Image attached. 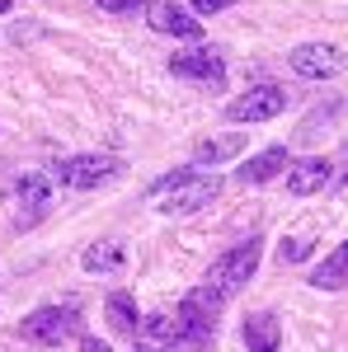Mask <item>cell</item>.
Returning <instances> with one entry per match:
<instances>
[{
    "label": "cell",
    "mask_w": 348,
    "mask_h": 352,
    "mask_svg": "<svg viewBox=\"0 0 348 352\" xmlns=\"http://www.w3.org/2000/svg\"><path fill=\"white\" fill-rule=\"evenodd\" d=\"M216 192H221V179H216V174H193V169H188L184 179L165 192L161 212H165V217H188V212H203L207 202H216Z\"/></svg>",
    "instance_id": "obj_4"
},
{
    "label": "cell",
    "mask_w": 348,
    "mask_h": 352,
    "mask_svg": "<svg viewBox=\"0 0 348 352\" xmlns=\"http://www.w3.org/2000/svg\"><path fill=\"white\" fill-rule=\"evenodd\" d=\"M259 258H264V240L249 235V240H240L236 249H226L221 258H212V268H207V282H203V287H212L221 300H231L245 282L259 272Z\"/></svg>",
    "instance_id": "obj_1"
},
{
    "label": "cell",
    "mask_w": 348,
    "mask_h": 352,
    "mask_svg": "<svg viewBox=\"0 0 348 352\" xmlns=\"http://www.w3.org/2000/svg\"><path fill=\"white\" fill-rule=\"evenodd\" d=\"M329 179H334V164L325 160V155H306V160H292V169H287V192L292 197H311Z\"/></svg>",
    "instance_id": "obj_9"
},
{
    "label": "cell",
    "mask_w": 348,
    "mask_h": 352,
    "mask_svg": "<svg viewBox=\"0 0 348 352\" xmlns=\"http://www.w3.org/2000/svg\"><path fill=\"white\" fill-rule=\"evenodd\" d=\"M48 207H52V179L24 174L19 179V226H33L38 217H48Z\"/></svg>",
    "instance_id": "obj_11"
},
{
    "label": "cell",
    "mask_w": 348,
    "mask_h": 352,
    "mask_svg": "<svg viewBox=\"0 0 348 352\" xmlns=\"http://www.w3.org/2000/svg\"><path fill=\"white\" fill-rule=\"evenodd\" d=\"M104 310H108L113 333H123V338H141V324H146V320H141V310H136L132 292H108Z\"/></svg>",
    "instance_id": "obj_13"
},
{
    "label": "cell",
    "mask_w": 348,
    "mask_h": 352,
    "mask_svg": "<svg viewBox=\"0 0 348 352\" xmlns=\"http://www.w3.org/2000/svg\"><path fill=\"white\" fill-rule=\"evenodd\" d=\"M123 164L113 160V155H66V160H57L52 169H48V179L52 184H61V188H99V184H108L113 174H118Z\"/></svg>",
    "instance_id": "obj_3"
},
{
    "label": "cell",
    "mask_w": 348,
    "mask_h": 352,
    "mask_svg": "<svg viewBox=\"0 0 348 352\" xmlns=\"http://www.w3.org/2000/svg\"><path fill=\"white\" fill-rule=\"evenodd\" d=\"M287 169H292V151H287V146H268V151H259L249 164H240V169H236V179L249 188V184H268V179L287 174Z\"/></svg>",
    "instance_id": "obj_10"
},
{
    "label": "cell",
    "mask_w": 348,
    "mask_h": 352,
    "mask_svg": "<svg viewBox=\"0 0 348 352\" xmlns=\"http://www.w3.org/2000/svg\"><path fill=\"white\" fill-rule=\"evenodd\" d=\"M245 348L249 352H278L283 348V320L273 315V310H259V315H249L240 329Z\"/></svg>",
    "instance_id": "obj_12"
},
{
    "label": "cell",
    "mask_w": 348,
    "mask_h": 352,
    "mask_svg": "<svg viewBox=\"0 0 348 352\" xmlns=\"http://www.w3.org/2000/svg\"><path fill=\"white\" fill-rule=\"evenodd\" d=\"M311 249H316V240H283L278 244V258L283 263H301V258H311Z\"/></svg>",
    "instance_id": "obj_17"
},
{
    "label": "cell",
    "mask_w": 348,
    "mask_h": 352,
    "mask_svg": "<svg viewBox=\"0 0 348 352\" xmlns=\"http://www.w3.org/2000/svg\"><path fill=\"white\" fill-rule=\"evenodd\" d=\"M123 263H127V254H123L118 240H99V244H90V249L81 254L85 272H123Z\"/></svg>",
    "instance_id": "obj_16"
},
{
    "label": "cell",
    "mask_w": 348,
    "mask_h": 352,
    "mask_svg": "<svg viewBox=\"0 0 348 352\" xmlns=\"http://www.w3.org/2000/svg\"><path fill=\"white\" fill-rule=\"evenodd\" d=\"M5 10H10V0H0V14H5Z\"/></svg>",
    "instance_id": "obj_21"
},
{
    "label": "cell",
    "mask_w": 348,
    "mask_h": 352,
    "mask_svg": "<svg viewBox=\"0 0 348 352\" xmlns=\"http://www.w3.org/2000/svg\"><path fill=\"white\" fill-rule=\"evenodd\" d=\"M287 66L306 80H334L344 71V52L334 43H301V47L287 52Z\"/></svg>",
    "instance_id": "obj_6"
},
{
    "label": "cell",
    "mask_w": 348,
    "mask_h": 352,
    "mask_svg": "<svg viewBox=\"0 0 348 352\" xmlns=\"http://www.w3.org/2000/svg\"><path fill=\"white\" fill-rule=\"evenodd\" d=\"M245 141H249L245 132L207 136V141H198V151H193V164H226L231 155H240V151H245Z\"/></svg>",
    "instance_id": "obj_15"
},
{
    "label": "cell",
    "mask_w": 348,
    "mask_h": 352,
    "mask_svg": "<svg viewBox=\"0 0 348 352\" xmlns=\"http://www.w3.org/2000/svg\"><path fill=\"white\" fill-rule=\"evenodd\" d=\"M316 292H339V287H348V240L339 244V249H329L325 254V263L311 277H306Z\"/></svg>",
    "instance_id": "obj_14"
},
{
    "label": "cell",
    "mask_w": 348,
    "mask_h": 352,
    "mask_svg": "<svg viewBox=\"0 0 348 352\" xmlns=\"http://www.w3.org/2000/svg\"><path fill=\"white\" fill-rule=\"evenodd\" d=\"M99 5H104V10H113V0H99Z\"/></svg>",
    "instance_id": "obj_22"
},
{
    "label": "cell",
    "mask_w": 348,
    "mask_h": 352,
    "mask_svg": "<svg viewBox=\"0 0 348 352\" xmlns=\"http://www.w3.org/2000/svg\"><path fill=\"white\" fill-rule=\"evenodd\" d=\"M283 109H287V89L283 85H254V89H245L240 99L226 104V118L231 122H268Z\"/></svg>",
    "instance_id": "obj_5"
},
{
    "label": "cell",
    "mask_w": 348,
    "mask_h": 352,
    "mask_svg": "<svg viewBox=\"0 0 348 352\" xmlns=\"http://www.w3.org/2000/svg\"><path fill=\"white\" fill-rule=\"evenodd\" d=\"M146 24L156 28V33H165V38H188V43L203 38V19L188 14L179 0H151L146 5Z\"/></svg>",
    "instance_id": "obj_7"
},
{
    "label": "cell",
    "mask_w": 348,
    "mask_h": 352,
    "mask_svg": "<svg viewBox=\"0 0 348 352\" xmlns=\"http://www.w3.org/2000/svg\"><path fill=\"white\" fill-rule=\"evenodd\" d=\"M170 71H174V76H184V80L212 85V89L226 80V66H221V56H216L212 47H198V52H179V56H170Z\"/></svg>",
    "instance_id": "obj_8"
},
{
    "label": "cell",
    "mask_w": 348,
    "mask_h": 352,
    "mask_svg": "<svg viewBox=\"0 0 348 352\" xmlns=\"http://www.w3.org/2000/svg\"><path fill=\"white\" fill-rule=\"evenodd\" d=\"M136 352H151V348H146V343H141V348H136Z\"/></svg>",
    "instance_id": "obj_23"
},
{
    "label": "cell",
    "mask_w": 348,
    "mask_h": 352,
    "mask_svg": "<svg viewBox=\"0 0 348 352\" xmlns=\"http://www.w3.org/2000/svg\"><path fill=\"white\" fill-rule=\"evenodd\" d=\"M236 0H193V10L198 14H216V10H231Z\"/></svg>",
    "instance_id": "obj_18"
},
{
    "label": "cell",
    "mask_w": 348,
    "mask_h": 352,
    "mask_svg": "<svg viewBox=\"0 0 348 352\" xmlns=\"http://www.w3.org/2000/svg\"><path fill=\"white\" fill-rule=\"evenodd\" d=\"M132 10H141V0H113L108 14H132Z\"/></svg>",
    "instance_id": "obj_19"
},
{
    "label": "cell",
    "mask_w": 348,
    "mask_h": 352,
    "mask_svg": "<svg viewBox=\"0 0 348 352\" xmlns=\"http://www.w3.org/2000/svg\"><path fill=\"white\" fill-rule=\"evenodd\" d=\"M81 352H108V348L99 343V338H81Z\"/></svg>",
    "instance_id": "obj_20"
},
{
    "label": "cell",
    "mask_w": 348,
    "mask_h": 352,
    "mask_svg": "<svg viewBox=\"0 0 348 352\" xmlns=\"http://www.w3.org/2000/svg\"><path fill=\"white\" fill-rule=\"evenodd\" d=\"M76 333H81V310L76 305H38L33 315H24V338L38 343V348H61Z\"/></svg>",
    "instance_id": "obj_2"
}]
</instances>
